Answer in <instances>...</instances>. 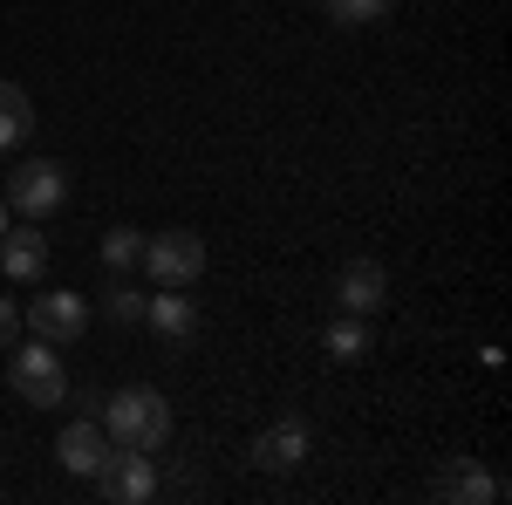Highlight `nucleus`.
<instances>
[{"mask_svg": "<svg viewBox=\"0 0 512 505\" xmlns=\"http://www.w3.org/2000/svg\"><path fill=\"white\" fill-rule=\"evenodd\" d=\"M21 328H35L41 342H55V349H76L82 335H89V301H82L76 287L35 294V308H21Z\"/></svg>", "mask_w": 512, "mask_h": 505, "instance_id": "39448f33", "label": "nucleus"}, {"mask_svg": "<svg viewBox=\"0 0 512 505\" xmlns=\"http://www.w3.org/2000/svg\"><path fill=\"white\" fill-rule=\"evenodd\" d=\"M35 137V96L14 76H0V151H21Z\"/></svg>", "mask_w": 512, "mask_h": 505, "instance_id": "ddd939ff", "label": "nucleus"}, {"mask_svg": "<svg viewBox=\"0 0 512 505\" xmlns=\"http://www.w3.org/2000/svg\"><path fill=\"white\" fill-rule=\"evenodd\" d=\"M308 424L301 417H274V424L253 437V471H267V478H287V471H301L308 465Z\"/></svg>", "mask_w": 512, "mask_h": 505, "instance_id": "0eeeda50", "label": "nucleus"}, {"mask_svg": "<svg viewBox=\"0 0 512 505\" xmlns=\"http://www.w3.org/2000/svg\"><path fill=\"white\" fill-rule=\"evenodd\" d=\"M137 267L151 273V287H198V273H205V239L185 233V226L151 233V239H144V260H137Z\"/></svg>", "mask_w": 512, "mask_h": 505, "instance_id": "7ed1b4c3", "label": "nucleus"}, {"mask_svg": "<svg viewBox=\"0 0 512 505\" xmlns=\"http://www.w3.org/2000/svg\"><path fill=\"white\" fill-rule=\"evenodd\" d=\"M390 301V273L383 260H349V267L335 273V308L342 314H376Z\"/></svg>", "mask_w": 512, "mask_h": 505, "instance_id": "6e6552de", "label": "nucleus"}, {"mask_svg": "<svg viewBox=\"0 0 512 505\" xmlns=\"http://www.w3.org/2000/svg\"><path fill=\"white\" fill-rule=\"evenodd\" d=\"M437 499H458V505H492V499H506V485H499L492 471L478 465V458H451V465L437 471Z\"/></svg>", "mask_w": 512, "mask_h": 505, "instance_id": "9d476101", "label": "nucleus"}, {"mask_svg": "<svg viewBox=\"0 0 512 505\" xmlns=\"http://www.w3.org/2000/svg\"><path fill=\"white\" fill-rule=\"evenodd\" d=\"M55 458H62V471H76V478H96V471H103V458H110V430L96 424V417L62 424V437H55Z\"/></svg>", "mask_w": 512, "mask_h": 505, "instance_id": "1a4fd4ad", "label": "nucleus"}, {"mask_svg": "<svg viewBox=\"0 0 512 505\" xmlns=\"http://www.w3.org/2000/svg\"><path fill=\"white\" fill-rule=\"evenodd\" d=\"M321 349H328V362H362V355L376 349L369 314H335V321L321 328Z\"/></svg>", "mask_w": 512, "mask_h": 505, "instance_id": "4468645a", "label": "nucleus"}, {"mask_svg": "<svg viewBox=\"0 0 512 505\" xmlns=\"http://www.w3.org/2000/svg\"><path fill=\"white\" fill-rule=\"evenodd\" d=\"M144 328H151L158 342H192V328H198V308L185 301V287H158V294L144 301Z\"/></svg>", "mask_w": 512, "mask_h": 505, "instance_id": "9b49d317", "label": "nucleus"}, {"mask_svg": "<svg viewBox=\"0 0 512 505\" xmlns=\"http://www.w3.org/2000/svg\"><path fill=\"white\" fill-rule=\"evenodd\" d=\"M0 233H7V198H0Z\"/></svg>", "mask_w": 512, "mask_h": 505, "instance_id": "6ab92c4d", "label": "nucleus"}, {"mask_svg": "<svg viewBox=\"0 0 512 505\" xmlns=\"http://www.w3.org/2000/svg\"><path fill=\"white\" fill-rule=\"evenodd\" d=\"M328 7V21H342V28H376V21H390V0H321Z\"/></svg>", "mask_w": 512, "mask_h": 505, "instance_id": "f3484780", "label": "nucleus"}, {"mask_svg": "<svg viewBox=\"0 0 512 505\" xmlns=\"http://www.w3.org/2000/svg\"><path fill=\"white\" fill-rule=\"evenodd\" d=\"M137 260H144V233H137V226H110V233H103V267L137 273Z\"/></svg>", "mask_w": 512, "mask_h": 505, "instance_id": "dca6fc26", "label": "nucleus"}, {"mask_svg": "<svg viewBox=\"0 0 512 505\" xmlns=\"http://www.w3.org/2000/svg\"><path fill=\"white\" fill-rule=\"evenodd\" d=\"M96 424L110 430V444L164 451V444H171V403H164V389L130 383V389H117V396H103V417H96Z\"/></svg>", "mask_w": 512, "mask_h": 505, "instance_id": "f257e3e1", "label": "nucleus"}, {"mask_svg": "<svg viewBox=\"0 0 512 505\" xmlns=\"http://www.w3.org/2000/svg\"><path fill=\"white\" fill-rule=\"evenodd\" d=\"M62 198H69V171H62L55 157H28V164H14V178H7V205H14L21 219H48V212H62Z\"/></svg>", "mask_w": 512, "mask_h": 505, "instance_id": "20e7f679", "label": "nucleus"}, {"mask_svg": "<svg viewBox=\"0 0 512 505\" xmlns=\"http://www.w3.org/2000/svg\"><path fill=\"white\" fill-rule=\"evenodd\" d=\"M144 301H151V294H144L137 280H123V273L103 287V314H110L117 328H137V321H144Z\"/></svg>", "mask_w": 512, "mask_h": 505, "instance_id": "2eb2a0df", "label": "nucleus"}, {"mask_svg": "<svg viewBox=\"0 0 512 505\" xmlns=\"http://www.w3.org/2000/svg\"><path fill=\"white\" fill-rule=\"evenodd\" d=\"M0 273H7V280H41V273H48V239L35 233V219L0 233Z\"/></svg>", "mask_w": 512, "mask_h": 505, "instance_id": "f8f14e48", "label": "nucleus"}, {"mask_svg": "<svg viewBox=\"0 0 512 505\" xmlns=\"http://www.w3.org/2000/svg\"><path fill=\"white\" fill-rule=\"evenodd\" d=\"M96 492L110 505H144L158 492V465H151V451H137V444H110V458L96 471Z\"/></svg>", "mask_w": 512, "mask_h": 505, "instance_id": "423d86ee", "label": "nucleus"}, {"mask_svg": "<svg viewBox=\"0 0 512 505\" xmlns=\"http://www.w3.org/2000/svg\"><path fill=\"white\" fill-rule=\"evenodd\" d=\"M7 389L35 410H55L69 396V369H62V349L55 342H28V349H7Z\"/></svg>", "mask_w": 512, "mask_h": 505, "instance_id": "f03ea898", "label": "nucleus"}, {"mask_svg": "<svg viewBox=\"0 0 512 505\" xmlns=\"http://www.w3.org/2000/svg\"><path fill=\"white\" fill-rule=\"evenodd\" d=\"M14 342H21V301L0 294V349H14Z\"/></svg>", "mask_w": 512, "mask_h": 505, "instance_id": "a211bd4d", "label": "nucleus"}]
</instances>
